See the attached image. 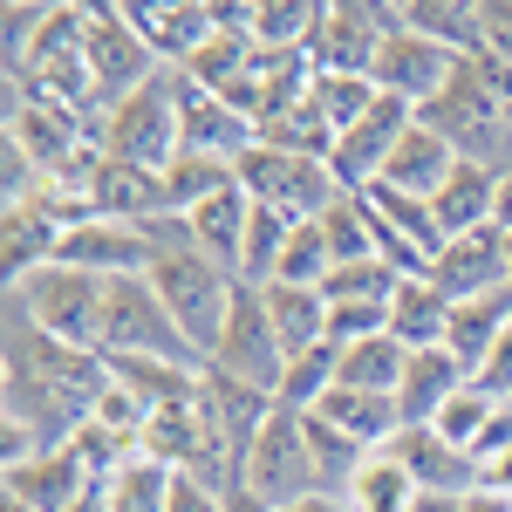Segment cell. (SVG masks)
I'll use <instances>...</instances> for the list:
<instances>
[{
	"mask_svg": "<svg viewBox=\"0 0 512 512\" xmlns=\"http://www.w3.org/2000/svg\"><path fill=\"white\" fill-rule=\"evenodd\" d=\"M506 274H512V233H506Z\"/></svg>",
	"mask_w": 512,
	"mask_h": 512,
	"instance_id": "52",
	"label": "cell"
},
{
	"mask_svg": "<svg viewBox=\"0 0 512 512\" xmlns=\"http://www.w3.org/2000/svg\"><path fill=\"white\" fill-rule=\"evenodd\" d=\"M506 117H512V103L499 96V82L485 76V62H478V55H472V62H458V76H451L431 103L417 110L424 130H437L458 158H472V164H492V158H499V144H512Z\"/></svg>",
	"mask_w": 512,
	"mask_h": 512,
	"instance_id": "2",
	"label": "cell"
},
{
	"mask_svg": "<svg viewBox=\"0 0 512 512\" xmlns=\"http://www.w3.org/2000/svg\"><path fill=\"white\" fill-rule=\"evenodd\" d=\"M328 274H335V253H328V239H321L315 219H301L294 239H287V253H280L274 280H287V287H328ZM274 280H267V287H274Z\"/></svg>",
	"mask_w": 512,
	"mask_h": 512,
	"instance_id": "40",
	"label": "cell"
},
{
	"mask_svg": "<svg viewBox=\"0 0 512 512\" xmlns=\"http://www.w3.org/2000/svg\"><path fill=\"white\" fill-rule=\"evenodd\" d=\"M410 512H465V499H451V492H417Z\"/></svg>",
	"mask_w": 512,
	"mask_h": 512,
	"instance_id": "49",
	"label": "cell"
},
{
	"mask_svg": "<svg viewBox=\"0 0 512 512\" xmlns=\"http://www.w3.org/2000/svg\"><path fill=\"white\" fill-rule=\"evenodd\" d=\"M0 512H35V506H14V499H7V506H0Z\"/></svg>",
	"mask_w": 512,
	"mask_h": 512,
	"instance_id": "51",
	"label": "cell"
},
{
	"mask_svg": "<svg viewBox=\"0 0 512 512\" xmlns=\"http://www.w3.org/2000/svg\"><path fill=\"white\" fill-rule=\"evenodd\" d=\"M465 512H512V492H492V485H478V492H465Z\"/></svg>",
	"mask_w": 512,
	"mask_h": 512,
	"instance_id": "46",
	"label": "cell"
},
{
	"mask_svg": "<svg viewBox=\"0 0 512 512\" xmlns=\"http://www.w3.org/2000/svg\"><path fill=\"white\" fill-rule=\"evenodd\" d=\"M376 96H383V89H376L369 76H315V82H308V103H315V117L328 123L335 137H342L349 123L369 117V110H376Z\"/></svg>",
	"mask_w": 512,
	"mask_h": 512,
	"instance_id": "36",
	"label": "cell"
},
{
	"mask_svg": "<svg viewBox=\"0 0 512 512\" xmlns=\"http://www.w3.org/2000/svg\"><path fill=\"white\" fill-rule=\"evenodd\" d=\"M506 328H512V287H499V294H478V301H458V308H451V321H444V349L478 376V362L492 355V342H499Z\"/></svg>",
	"mask_w": 512,
	"mask_h": 512,
	"instance_id": "27",
	"label": "cell"
},
{
	"mask_svg": "<svg viewBox=\"0 0 512 512\" xmlns=\"http://www.w3.org/2000/svg\"><path fill=\"white\" fill-rule=\"evenodd\" d=\"M96 355H164V362L205 369V355L185 342V328H178L171 308L158 301L151 274L103 280V335H96Z\"/></svg>",
	"mask_w": 512,
	"mask_h": 512,
	"instance_id": "3",
	"label": "cell"
},
{
	"mask_svg": "<svg viewBox=\"0 0 512 512\" xmlns=\"http://www.w3.org/2000/svg\"><path fill=\"white\" fill-rule=\"evenodd\" d=\"M151 233H158V267H151V287H158V301L171 308V321L185 328V342H192V349L212 362V349H219V328H226V308H233L239 274H226L219 260H205L185 226H178V233L151 226Z\"/></svg>",
	"mask_w": 512,
	"mask_h": 512,
	"instance_id": "1",
	"label": "cell"
},
{
	"mask_svg": "<svg viewBox=\"0 0 512 512\" xmlns=\"http://www.w3.org/2000/svg\"><path fill=\"white\" fill-rule=\"evenodd\" d=\"M89 492H103L89 465L76 458V444H62V451H35V458H21V465H7V499L14 506H35V512H76Z\"/></svg>",
	"mask_w": 512,
	"mask_h": 512,
	"instance_id": "16",
	"label": "cell"
},
{
	"mask_svg": "<svg viewBox=\"0 0 512 512\" xmlns=\"http://www.w3.org/2000/svg\"><path fill=\"white\" fill-rule=\"evenodd\" d=\"M390 458L417 478V492H451V499H465V492H478V485H485V472H478L472 451L444 444L431 424H403V431H396V444H390Z\"/></svg>",
	"mask_w": 512,
	"mask_h": 512,
	"instance_id": "17",
	"label": "cell"
},
{
	"mask_svg": "<svg viewBox=\"0 0 512 512\" xmlns=\"http://www.w3.org/2000/svg\"><path fill=\"white\" fill-rule=\"evenodd\" d=\"M212 369H226L253 390L280 396V376H287V349L274 335V315H267V294L260 287H233V308H226V328H219V349H212Z\"/></svg>",
	"mask_w": 512,
	"mask_h": 512,
	"instance_id": "10",
	"label": "cell"
},
{
	"mask_svg": "<svg viewBox=\"0 0 512 512\" xmlns=\"http://www.w3.org/2000/svg\"><path fill=\"white\" fill-rule=\"evenodd\" d=\"M301 219H287L274 205H253V226H246V253H239V280L246 287H267L280 274V253H287V239H294Z\"/></svg>",
	"mask_w": 512,
	"mask_h": 512,
	"instance_id": "33",
	"label": "cell"
},
{
	"mask_svg": "<svg viewBox=\"0 0 512 512\" xmlns=\"http://www.w3.org/2000/svg\"><path fill=\"white\" fill-rule=\"evenodd\" d=\"M315 417H328L342 437H355L362 451H390L396 431H403V410H396V396H376V390H335L321 396V410Z\"/></svg>",
	"mask_w": 512,
	"mask_h": 512,
	"instance_id": "25",
	"label": "cell"
},
{
	"mask_svg": "<svg viewBox=\"0 0 512 512\" xmlns=\"http://www.w3.org/2000/svg\"><path fill=\"white\" fill-rule=\"evenodd\" d=\"M349 506H355V512H410V506H417V478L403 472L390 451H376V458L355 472Z\"/></svg>",
	"mask_w": 512,
	"mask_h": 512,
	"instance_id": "35",
	"label": "cell"
},
{
	"mask_svg": "<svg viewBox=\"0 0 512 512\" xmlns=\"http://www.w3.org/2000/svg\"><path fill=\"white\" fill-rule=\"evenodd\" d=\"M246 226H253V198L226 185L219 198H205L198 212H185V233L205 260H219L226 274H239V253H246Z\"/></svg>",
	"mask_w": 512,
	"mask_h": 512,
	"instance_id": "23",
	"label": "cell"
},
{
	"mask_svg": "<svg viewBox=\"0 0 512 512\" xmlns=\"http://www.w3.org/2000/svg\"><path fill=\"white\" fill-rule=\"evenodd\" d=\"M164 512H226V492L219 485H205V478L178 472V485H171V506Z\"/></svg>",
	"mask_w": 512,
	"mask_h": 512,
	"instance_id": "43",
	"label": "cell"
},
{
	"mask_svg": "<svg viewBox=\"0 0 512 512\" xmlns=\"http://www.w3.org/2000/svg\"><path fill=\"white\" fill-rule=\"evenodd\" d=\"M178 123H185V151H198V158L239 164L253 144H260V123L239 117L226 96H205L192 76H178Z\"/></svg>",
	"mask_w": 512,
	"mask_h": 512,
	"instance_id": "15",
	"label": "cell"
},
{
	"mask_svg": "<svg viewBox=\"0 0 512 512\" xmlns=\"http://www.w3.org/2000/svg\"><path fill=\"white\" fill-rule=\"evenodd\" d=\"M410 123H417V103H403V96H376V110L335 137L328 164H335L342 192H369V185L383 178V164H390V151L403 144V130H410Z\"/></svg>",
	"mask_w": 512,
	"mask_h": 512,
	"instance_id": "11",
	"label": "cell"
},
{
	"mask_svg": "<svg viewBox=\"0 0 512 512\" xmlns=\"http://www.w3.org/2000/svg\"><path fill=\"white\" fill-rule=\"evenodd\" d=\"M82 62H89V82L110 110L123 96H137L151 76H164L158 48L137 35L130 7H82Z\"/></svg>",
	"mask_w": 512,
	"mask_h": 512,
	"instance_id": "9",
	"label": "cell"
},
{
	"mask_svg": "<svg viewBox=\"0 0 512 512\" xmlns=\"http://www.w3.org/2000/svg\"><path fill=\"white\" fill-rule=\"evenodd\" d=\"M424 280H431L451 308L512 287V274H506V233H499V226H478V233H465V239H444V253L431 260V274H424Z\"/></svg>",
	"mask_w": 512,
	"mask_h": 512,
	"instance_id": "12",
	"label": "cell"
},
{
	"mask_svg": "<svg viewBox=\"0 0 512 512\" xmlns=\"http://www.w3.org/2000/svg\"><path fill=\"white\" fill-rule=\"evenodd\" d=\"M103 151L144 171H171L185 151V123H178V69L151 76L137 96H123L110 123H103Z\"/></svg>",
	"mask_w": 512,
	"mask_h": 512,
	"instance_id": "4",
	"label": "cell"
},
{
	"mask_svg": "<svg viewBox=\"0 0 512 512\" xmlns=\"http://www.w3.org/2000/svg\"><path fill=\"white\" fill-rule=\"evenodd\" d=\"M485 485H492V492H512V451H506V458H492V465H485Z\"/></svg>",
	"mask_w": 512,
	"mask_h": 512,
	"instance_id": "50",
	"label": "cell"
},
{
	"mask_svg": "<svg viewBox=\"0 0 512 512\" xmlns=\"http://www.w3.org/2000/svg\"><path fill=\"white\" fill-rule=\"evenodd\" d=\"M226 185H239V171L226 158H198V151H178V164L164 171V198H171V219L198 212L205 198H219Z\"/></svg>",
	"mask_w": 512,
	"mask_h": 512,
	"instance_id": "32",
	"label": "cell"
},
{
	"mask_svg": "<svg viewBox=\"0 0 512 512\" xmlns=\"http://www.w3.org/2000/svg\"><path fill=\"white\" fill-rule=\"evenodd\" d=\"M403 28L472 62L485 55V0H403Z\"/></svg>",
	"mask_w": 512,
	"mask_h": 512,
	"instance_id": "26",
	"label": "cell"
},
{
	"mask_svg": "<svg viewBox=\"0 0 512 512\" xmlns=\"http://www.w3.org/2000/svg\"><path fill=\"white\" fill-rule=\"evenodd\" d=\"M260 294H267V315H274V335H280V349H287V362L328 342V294L321 287H287V280H274Z\"/></svg>",
	"mask_w": 512,
	"mask_h": 512,
	"instance_id": "28",
	"label": "cell"
},
{
	"mask_svg": "<svg viewBox=\"0 0 512 512\" xmlns=\"http://www.w3.org/2000/svg\"><path fill=\"white\" fill-rule=\"evenodd\" d=\"M130 21H137V35L158 48V62H171V69H185L205 41L226 28V14L212 7V0H151V7H130Z\"/></svg>",
	"mask_w": 512,
	"mask_h": 512,
	"instance_id": "19",
	"label": "cell"
},
{
	"mask_svg": "<svg viewBox=\"0 0 512 512\" xmlns=\"http://www.w3.org/2000/svg\"><path fill=\"white\" fill-rule=\"evenodd\" d=\"M444 321H451V301L437 294L431 280H403L390 301V335L403 349H437L444 342Z\"/></svg>",
	"mask_w": 512,
	"mask_h": 512,
	"instance_id": "31",
	"label": "cell"
},
{
	"mask_svg": "<svg viewBox=\"0 0 512 512\" xmlns=\"http://www.w3.org/2000/svg\"><path fill=\"white\" fill-rule=\"evenodd\" d=\"M110 362V383L144 403V417H158V410H192L198 403V383H205V369H185V362H164V355H103Z\"/></svg>",
	"mask_w": 512,
	"mask_h": 512,
	"instance_id": "21",
	"label": "cell"
},
{
	"mask_svg": "<svg viewBox=\"0 0 512 512\" xmlns=\"http://www.w3.org/2000/svg\"><path fill=\"white\" fill-rule=\"evenodd\" d=\"M492 417H499V403L478 390V383H465V390H458L451 403H444V410H437L431 431L444 437V444H458V451H478V437H485V424H492Z\"/></svg>",
	"mask_w": 512,
	"mask_h": 512,
	"instance_id": "41",
	"label": "cell"
},
{
	"mask_svg": "<svg viewBox=\"0 0 512 512\" xmlns=\"http://www.w3.org/2000/svg\"><path fill=\"white\" fill-rule=\"evenodd\" d=\"M315 14L321 0H246V35L260 41V48H308L315 35Z\"/></svg>",
	"mask_w": 512,
	"mask_h": 512,
	"instance_id": "34",
	"label": "cell"
},
{
	"mask_svg": "<svg viewBox=\"0 0 512 512\" xmlns=\"http://www.w3.org/2000/svg\"><path fill=\"white\" fill-rule=\"evenodd\" d=\"M239 485H246L253 499H267L274 512L294 506V499H308V492H321L315 451H308V410L274 403V417L260 424L253 451H246V465H239Z\"/></svg>",
	"mask_w": 512,
	"mask_h": 512,
	"instance_id": "6",
	"label": "cell"
},
{
	"mask_svg": "<svg viewBox=\"0 0 512 512\" xmlns=\"http://www.w3.org/2000/svg\"><path fill=\"white\" fill-rule=\"evenodd\" d=\"M89 205L96 219H123V226H164L171 219V198H164V171H144V164H123L103 151V164L89 171Z\"/></svg>",
	"mask_w": 512,
	"mask_h": 512,
	"instance_id": "14",
	"label": "cell"
},
{
	"mask_svg": "<svg viewBox=\"0 0 512 512\" xmlns=\"http://www.w3.org/2000/svg\"><path fill=\"white\" fill-rule=\"evenodd\" d=\"M465 383H472V369L444 349V342H437V349H410L403 383H396V410H403V424H437V410L465 390Z\"/></svg>",
	"mask_w": 512,
	"mask_h": 512,
	"instance_id": "20",
	"label": "cell"
},
{
	"mask_svg": "<svg viewBox=\"0 0 512 512\" xmlns=\"http://www.w3.org/2000/svg\"><path fill=\"white\" fill-rule=\"evenodd\" d=\"M335 369H342V349H335V342L294 355L287 376H280V403H287V410H321V396L335 390Z\"/></svg>",
	"mask_w": 512,
	"mask_h": 512,
	"instance_id": "39",
	"label": "cell"
},
{
	"mask_svg": "<svg viewBox=\"0 0 512 512\" xmlns=\"http://www.w3.org/2000/svg\"><path fill=\"white\" fill-rule=\"evenodd\" d=\"M512 451V403H499V417H492V424H485V437H478V472H485V465H492V458H506Z\"/></svg>",
	"mask_w": 512,
	"mask_h": 512,
	"instance_id": "45",
	"label": "cell"
},
{
	"mask_svg": "<svg viewBox=\"0 0 512 512\" xmlns=\"http://www.w3.org/2000/svg\"><path fill=\"white\" fill-rule=\"evenodd\" d=\"M492 226H499V233H512V164L499 171V212H492Z\"/></svg>",
	"mask_w": 512,
	"mask_h": 512,
	"instance_id": "48",
	"label": "cell"
},
{
	"mask_svg": "<svg viewBox=\"0 0 512 512\" xmlns=\"http://www.w3.org/2000/svg\"><path fill=\"white\" fill-rule=\"evenodd\" d=\"M431 212H437V233L444 239H465L478 226H492V212H499V164L458 158V171L444 178V192L431 198Z\"/></svg>",
	"mask_w": 512,
	"mask_h": 512,
	"instance_id": "22",
	"label": "cell"
},
{
	"mask_svg": "<svg viewBox=\"0 0 512 512\" xmlns=\"http://www.w3.org/2000/svg\"><path fill=\"white\" fill-rule=\"evenodd\" d=\"M458 62H465V55H451V48L424 41L417 28H396V35L383 41V55H376V76H369V82H376L383 96H403V103L424 110L437 89L458 76Z\"/></svg>",
	"mask_w": 512,
	"mask_h": 512,
	"instance_id": "13",
	"label": "cell"
},
{
	"mask_svg": "<svg viewBox=\"0 0 512 512\" xmlns=\"http://www.w3.org/2000/svg\"><path fill=\"white\" fill-rule=\"evenodd\" d=\"M308 451H315V478H321V492H335V485H355V472L376 458V451H362L355 437H342L328 417H315L308 410Z\"/></svg>",
	"mask_w": 512,
	"mask_h": 512,
	"instance_id": "38",
	"label": "cell"
},
{
	"mask_svg": "<svg viewBox=\"0 0 512 512\" xmlns=\"http://www.w3.org/2000/svg\"><path fill=\"white\" fill-rule=\"evenodd\" d=\"M403 28V7H376V0H321L315 35H308V62L315 76H376L383 41Z\"/></svg>",
	"mask_w": 512,
	"mask_h": 512,
	"instance_id": "7",
	"label": "cell"
},
{
	"mask_svg": "<svg viewBox=\"0 0 512 512\" xmlns=\"http://www.w3.org/2000/svg\"><path fill=\"white\" fill-rule=\"evenodd\" d=\"M171 485H178V472H171L164 458L130 451L117 472L103 478V512H164L171 506Z\"/></svg>",
	"mask_w": 512,
	"mask_h": 512,
	"instance_id": "29",
	"label": "cell"
},
{
	"mask_svg": "<svg viewBox=\"0 0 512 512\" xmlns=\"http://www.w3.org/2000/svg\"><path fill=\"white\" fill-rule=\"evenodd\" d=\"M14 308L35 321L41 335H55V342H69V349H96V335H103V280L82 274V267H41L14 287Z\"/></svg>",
	"mask_w": 512,
	"mask_h": 512,
	"instance_id": "8",
	"label": "cell"
},
{
	"mask_svg": "<svg viewBox=\"0 0 512 512\" xmlns=\"http://www.w3.org/2000/svg\"><path fill=\"white\" fill-rule=\"evenodd\" d=\"M239 192L253 205H274L287 219H321L335 198H342V178L328 158H308V151H274V144H253L246 158L233 164Z\"/></svg>",
	"mask_w": 512,
	"mask_h": 512,
	"instance_id": "5",
	"label": "cell"
},
{
	"mask_svg": "<svg viewBox=\"0 0 512 512\" xmlns=\"http://www.w3.org/2000/svg\"><path fill=\"white\" fill-rule=\"evenodd\" d=\"M403 362H410V349H403L390 328H383V335H369V342H349V349H342V369H335V383H342V390L396 396V383H403Z\"/></svg>",
	"mask_w": 512,
	"mask_h": 512,
	"instance_id": "30",
	"label": "cell"
},
{
	"mask_svg": "<svg viewBox=\"0 0 512 512\" xmlns=\"http://www.w3.org/2000/svg\"><path fill=\"white\" fill-rule=\"evenodd\" d=\"M280 512H355V506L335 499V492H308V499H294V506H280Z\"/></svg>",
	"mask_w": 512,
	"mask_h": 512,
	"instance_id": "47",
	"label": "cell"
},
{
	"mask_svg": "<svg viewBox=\"0 0 512 512\" xmlns=\"http://www.w3.org/2000/svg\"><path fill=\"white\" fill-rule=\"evenodd\" d=\"M315 226H321V239H328V253H335V267H349V260H376V226H369V205H362L355 192H342Z\"/></svg>",
	"mask_w": 512,
	"mask_h": 512,
	"instance_id": "37",
	"label": "cell"
},
{
	"mask_svg": "<svg viewBox=\"0 0 512 512\" xmlns=\"http://www.w3.org/2000/svg\"><path fill=\"white\" fill-rule=\"evenodd\" d=\"M274 403H280V396L253 390V383H239V376H226V369H212V362H205V383H198V410L212 417V431L226 437L233 465H246V451H253L260 424L274 417Z\"/></svg>",
	"mask_w": 512,
	"mask_h": 512,
	"instance_id": "18",
	"label": "cell"
},
{
	"mask_svg": "<svg viewBox=\"0 0 512 512\" xmlns=\"http://www.w3.org/2000/svg\"><path fill=\"white\" fill-rule=\"evenodd\" d=\"M451 171H458V151H451L437 130L410 123V130H403V144L390 151V164H383V185H396V192H410V198H437Z\"/></svg>",
	"mask_w": 512,
	"mask_h": 512,
	"instance_id": "24",
	"label": "cell"
},
{
	"mask_svg": "<svg viewBox=\"0 0 512 512\" xmlns=\"http://www.w3.org/2000/svg\"><path fill=\"white\" fill-rule=\"evenodd\" d=\"M472 383H478L485 396H492V403H512V328L499 335V342H492V355L478 362V376H472Z\"/></svg>",
	"mask_w": 512,
	"mask_h": 512,
	"instance_id": "42",
	"label": "cell"
},
{
	"mask_svg": "<svg viewBox=\"0 0 512 512\" xmlns=\"http://www.w3.org/2000/svg\"><path fill=\"white\" fill-rule=\"evenodd\" d=\"M485 55L512 69V0H485Z\"/></svg>",
	"mask_w": 512,
	"mask_h": 512,
	"instance_id": "44",
	"label": "cell"
}]
</instances>
